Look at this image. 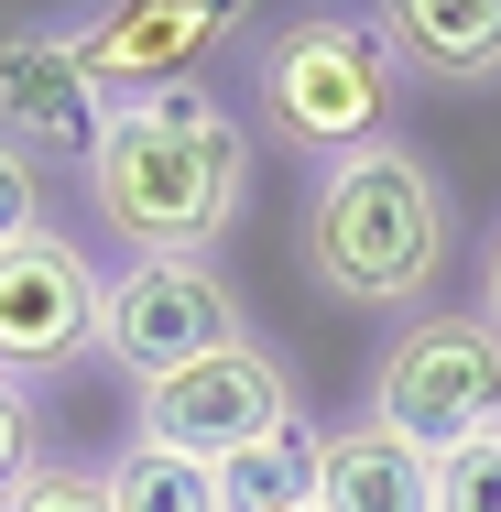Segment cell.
<instances>
[{
    "instance_id": "cell-1",
    "label": "cell",
    "mask_w": 501,
    "mask_h": 512,
    "mask_svg": "<svg viewBox=\"0 0 501 512\" xmlns=\"http://www.w3.org/2000/svg\"><path fill=\"white\" fill-rule=\"evenodd\" d=\"M77 186H88V218L131 262H207L251 207V120L207 77L120 99L77 164Z\"/></svg>"
},
{
    "instance_id": "cell-2",
    "label": "cell",
    "mask_w": 501,
    "mask_h": 512,
    "mask_svg": "<svg viewBox=\"0 0 501 512\" xmlns=\"http://www.w3.org/2000/svg\"><path fill=\"white\" fill-rule=\"evenodd\" d=\"M458 251V197L414 142H371L349 164H316L295 218V262L349 316H425L436 273Z\"/></svg>"
},
{
    "instance_id": "cell-3",
    "label": "cell",
    "mask_w": 501,
    "mask_h": 512,
    "mask_svg": "<svg viewBox=\"0 0 501 512\" xmlns=\"http://www.w3.org/2000/svg\"><path fill=\"white\" fill-rule=\"evenodd\" d=\"M251 120L305 153V164H349L371 142H403V66L382 55L371 11H284L251 33Z\"/></svg>"
},
{
    "instance_id": "cell-4",
    "label": "cell",
    "mask_w": 501,
    "mask_h": 512,
    "mask_svg": "<svg viewBox=\"0 0 501 512\" xmlns=\"http://www.w3.org/2000/svg\"><path fill=\"white\" fill-rule=\"evenodd\" d=\"M393 436H414L425 458H447V447H469V436H491L501 425V327L480 306L469 316H403L393 349L371 360V404Z\"/></svg>"
},
{
    "instance_id": "cell-5",
    "label": "cell",
    "mask_w": 501,
    "mask_h": 512,
    "mask_svg": "<svg viewBox=\"0 0 501 512\" xmlns=\"http://www.w3.org/2000/svg\"><path fill=\"white\" fill-rule=\"evenodd\" d=\"M295 425H305V382L273 338H229V349H207V360H186V371H164V382L131 393V436L186 447L207 469L240 458V447H273Z\"/></svg>"
},
{
    "instance_id": "cell-6",
    "label": "cell",
    "mask_w": 501,
    "mask_h": 512,
    "mask_svg": "<svg viewBox=\"0 0 501 512\" xmlns=\"http://www.w3.org/2000/svg\"><path fill=\"white\" fill-rule=\"evenodd\" d=\"M229 338H251V316H240L218 262H120L99 284V360L131 393L207 360V349H229Z\"/></svg>"
},
{
    "instance_id": "cell-7",
    "label": "cell",
    "mask_w": 501,
    "mask_h": 512,
    "mask_svg": "<svg viewBox=\"0 0 501 512\" xmlns=\"http://www.w3.org/2000/svg\"><path fill=\"white\" fill-rule=\"evenodd\" d=\"M99 284L109 273L88 262V240H66L55 218L0 240V382L44 393L77 360H99Z\"/></svg>"
},
{
    "instance_id": "cell-8",
    "label": "cell",
    "mask_w": 501,
    "mask_h": 512,
    "mask_svg": "<svg viewBox=\"0 0 501 512\" xmlns=\"http://www.w3.org/2000/svg\"><path fill=\"white\" fill-rule=\"evenodd\" d=\"M229 22H240V0H88L66 22V44L88 66V88L120 109V99H153V88H186L229 44Z\"/></svg>"
},
{
    "instance_id": "cell-9",
    "label": "cell",
    "mask_w": 501,
    "mask_h": 512,
    "mask_svg": "<svg viewBox=\"0 0 501 512\" xmlns=\"http://www.w3.org/2000/svg\"><path fill=\"white\" fill-rule=\"evenodd\" d=\"M99 120H109V99L88 88L66 22H11V33H0V142H22V153H77V164H88Z\"/></svg>"
},
{
    "instance_id": "cell-10",
    "label": "cell",
    "mask_w": 501,
    "mask_h": 512,
    "mask_svg": "<svg viewBox=\"0 0 501 512\" xmlns=\"http://www.w3.org/2000/svg\"><path fill=\"white\" fill-rule=\"evenodd\" d=\"M371 33L403 88H501V0H371Z\"/></svg>"
},
{
    "instance_id": "cell-11",
    "label": "cell",
    "mask_w": 501,
    "mask_h": 512,
    "mask_svg": "<svg viewBox=\"0 0 501 512\" xmlns=\"http://www.w3.org/2000/svg\"><path fill=\"white\" fill-rule=\"evenodd\" d=\"M316 512H436V458L382 414H349L316 436Z\"/></svg>"
},
{
    "instance_id": "cell-12",
    "label": "cell",
    "mask_w": 501,
    "mask_h": 512,
    "mask_svg": "<svg viewBox=\"0 0 501 512\" xmlns=\"http://www.w3.org/2000/svg\"><path fill=\"white\" fill-rule=\"evenodd\" d=\"M109 502H120V512H218V469L186 458V447L120 436V458H109Z\"/></svg>"
},
{
    "instance_id": "cell-13",
    "label": "cell",
    "mask_w": 501,
    "mask_h": 512,
    "mask_svg": "<svg viewBox=\"0 0 501 512\" xmlns=\"http://www.w3.org/2000/svg\"><path fill=\"white\" fill-rule=\"evenodd\" d=\"M316 502V436H273V447H240L218 458V512H305Z\"/></svg>"
},
{
    "instance_id": "cell-14",
    "label": "cell",
    "mask_w": 501,
    "mask_h": 512,
    "mask_svg": "<svg viewBox=\"0 0 501 512\" xmlns=\"http://www.w3.org/2000/svg\"><path fill=\"white\" fill-rule=\"evenodd\" d=\"M0 512H120V502H109V469H88V458H33L0 491Z\"/></svg>"
},
{
    "instance_id": "cell-15",
    "label": "cell",
    "mask_w": 501,
    "mask_h": 512,
    "mask_svg": "<svg viewBox=\"0 0 501 512\" xmlns=\"http://www.w3.org/2000/svg\"><path fill=\"white\" fill-rule=\"evenodd\" d=\"M436 512H501V425L436 458Z\"/></svg>"
},
{
    "instance_id": "cell-16",
    "label": "cell",
    "mask_w": 501,
    "mask_h": 512,
    "mask_svg": "<svg viewBox=\"0 0 501 512\" xmlns=\"http://www.w3.org/2000/svg\"><path fill=\"white\" fill-rule=\"evenodd\" d=\"M22 229H44V164L22 142H0V240H22Z\"/></svg>"
},
{
    "instance_id": "cell-17",
    "label": "cell",
    "mask_w": 501,
    "mask_h": 512,
    "mask_svg": "<svg viewBox=\"0 0 501 512\" xmlns=\"http://www.w3.org/2000/svg\"><path fill=\"white\" fill-rule=\"evenodd\" d=\"M33 458H44V414H33V393H22V382H0V491H11Z\"/></svg>"
},
{
    "instance_id": "cell-18",
    "label": "cell",
    "mask_w": 501,
    "mask_h": 512,
    "mask_svg": "<svg viewBox=\"0 0 501 512\" xmlns=\"http://www.w3.org/2000/svg\"><path fill=\"white\" fill-rule=\"evenodd\" d=\"M480 316L501 327V218H491V240H480Z\"/></svg>"
},
{
    "instance_id": "cell-19",
    "label": "cell",
    "mask_w": 501,
    "mask_h": 512,
    "mask_svg": "<svg viewBox=\"0 0 501 512\" xmlns=\"http://www.w3.org/2000/svg\"><path fill=\"white\" fill-rule=\"evenodd\" d=\"M305 512H316V502H305Z\"/></svg>"
}]
</instances>
